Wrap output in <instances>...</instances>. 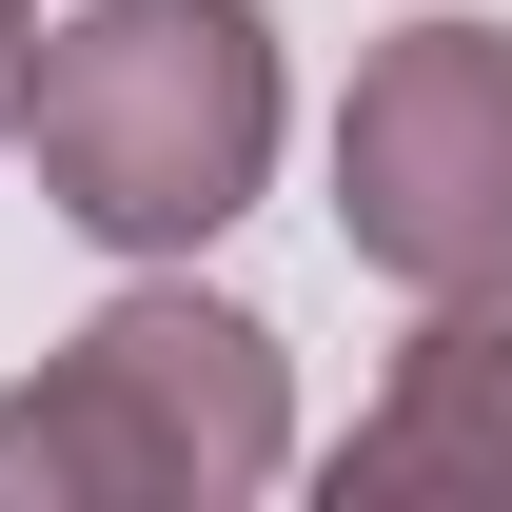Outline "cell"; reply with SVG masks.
I'll list each match as a JSON object with an SVG mask.
<instances>
[{"label": "cell", "mask_w": 512, "mask_h": 512, "mask_svg": "<svg viewBox=\"0 0 512 512\" xmlns=\"http://www.w3.org/2000/svg\"><path fill=\"white\" fill-rule=\"evenodd\" d=\"M20 158L79 237L119 256H197L276 178V40L256 0H79L40 79H20Z\"/></svg>", "instance_id": "cell-1"}, {"label": "cell", "mask_w": 512, "mask_h": 512, "mask_svg": "<svg viewBox=\"0 0 512 512\" xmlns=\"http://www.w3.org/2000/svg\"><path fill=\"white\" fill-rule=\"evenodd\" d=\"M20 79H40V40H20V0H0V138H20Z\"/></svg>", "instance_id": "cell-5"}, {"label": "cell", "mask_w": 512, "mask_h": 512, "mask_svg": "<svg viewBox=\"0 0 512 512\" xmlns=\"http://www.w3.org/2000/svg\"><path fill=\"white\" fill-rule=\"evenodd\" d=\"M276 453L296 394L237 296H119L99 335L40 355V394H0V512H217Z\"/></svg>", "instance_id": "cell-2"}, {"label": "cell", "mask_w": 512, "mask_h": 512, "mask_svg": "<svg viewBox=\"0 0 512 512\" xmlns=\"http://www.w3.org/2000/svg\"><path fill=\"white\" fill-rule=\"evenodd\" d=\"M335 237L394 296H512V20H414L335 99Z\"/></svg>", "instance_id": "cell-3"}, {"label": "cell", "mask_w": 512, "mask_h": 512, "mask_svg": "<svg viewBox=\"0 0 512 512\" xmlns=\"http://www.w3.org/2000/svg\"><path fill=\"white\" fill-rule=\"evenodd\" d=\"M414 493L512 512V296H434V335L394 355V394L335 453V512H414Z\"/></svg>", "instance_id": "cell-4"}]
</instances>
